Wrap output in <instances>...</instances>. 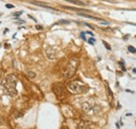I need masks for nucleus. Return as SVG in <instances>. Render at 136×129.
Returning a JSON list of instances; mask_svg holds the SVG:
<instances>
[{
  "instance_id": "nucleus-1",
  "label": "nucleus",
  "mask_w": 136,
  "mask_h": 129,
  "mask_svg": "<svg viewBox=\"0 0 136 129\" xmlns=\"http://www.w3.org/2000/svg\"><path fill=\"white\" fill-rule=\"evenodd\" d=\"M17 78L14 75H8L4 82H3V86L5 87L6 91L11 95V96H15L17 95V90H16V85H17Z\"/></svg>"
},
{
  "instance_id": "nucleus-2",
  "label": "nucleus",
  "mask_w": 136,
  "mask_h": 129,
  "mask_svg": "<svg viewBox=\"0 0 136 129\" xmlns=\"http://www.w3.org/2000/svg\"><path fill=\"white\" fill-rule=\"evenodd\" d=\"M67 90L70 92V94H73V95H77V94H83L85 91L88 90V87L81 83V82H71L67 85Z\"/></svg>"
},
{
  "instance_id": "nucleus-3",
  "label": "nucleus",
  "mask_w": 136,
  "mask_h": 129,
  "mask_svg": "<svg viewBox=\"0 0 136 129\" xmlns=\"http://www.w3.org/2000/svg\"><path fill=\"white\" fill-rule=\"evenodd\" d=\"M77 67H79V60H76V59H71V60L69 61V63H68L66 69H65L64 77H65L66 79L71 78V77L75 74Z\"/></svg>"
},
{
  "instance_id": "nucleus-4",
  "label": "nucleus",
  "mask_w": 136,
  "mask_h": 129,
  "mask_svg": "<svg viewBox=\"0 0 136 129\" xmlns=\"http://www.w3.org/2000/svg\"><path fill=\"white\" fill-rule=\"evenodd\" d=\"M54 91L56 94V96L59 98V99H62L64 97V94H65V88L62 84L58 83V84H55L54 85Z\"/></svg>"
},
{
  "instance_id": "nucleus-5",
  "label": "nucleus",
  "mask_w": 136,
  "mask_h": 129,
  "mask_svg": "<svg viewBox=\"0 0 136 129\" xmlns=\"http://www.w3.org/2000/svg\"><path fill=\"white\" fill-rule=\"evenodd\" d=\"M32 3L33 4H37V5H39V6H42V7H46V8H50V9H56V8H54V7H51V6H49V5H47V4H45V3H43V2H39V1H32Z\"/></svg>"
},
{
  "instance_id": "nucleus-6",
  "label": "nucleus",
  "mask_w": 136,
  "mask_h": 129,
  "mask_svg": "<svg viewBox=\"0 0 136 129\" xmlns=\"http://www.w3.org/2000/svg\"><path fill=\"white\" fill-rule=\"evenodd\" d=\"M63 8H66V9H71V11H75V12H89L88 9H84V8H77V7H72V6H62Z\"/></svg>"
},
{
  "instance_id": "nucleus-7",
  "label": "nucleus",
  "mask_w": 136,
  "mask_h": 129,
  "mask_svg": "<svg viewBox=\"0 0 136 129\" xmlns=\"http://www.w3.org/2000/svg\"><path fill=\"white\" fill-rule=\"evenodd\" d=\"M82 108H83L84 111H89L92 107H91V105H90L89 103H83V104H82Z\"/></svg>"
},
{
  "instance_id": "nucleus-8",
  "label": "nucleus",
  "mask_w": 136,
  "mask_h": 129,
  "mask_svg": "<svg viewBox=\"0 0 136 129\" xmlns=\"http://www.w3.org/2000/svg\"><path fill=\"white\" fill-rule=\"evenodd\" d=\"M65 1L73 3V4H76V5H85V3L83 1H80V0H65Z\"/></svg>"
},
{
  "instance_id": "nucleus-9",
  "label": "nucleus",
  "mask_w": 136,
  "mask_h": 129,
  "mask_svg": "<svg viewBox=\"0 0 136 129\" xmlns=\"http://www.w3.org/2000/svg\"><path fill=\"white\" fill-rule=\"evenodd\" d=\"M80 16H82V17H86V18H89V19H93V20H101L102 21V19H100V18H97V17H93V16H90V15H86V14H82V12H81V14H79Z\"/></svg>"
},
{
  "instance_id": "nucleus-10",
  "label": "nucleus",
  "mask_w": 136,
  "mask_h": 129,
  "mask_svg": "<svg viewBox=\"0 0 136 129\" xmlns=\"http://www.w3.org/2000/svg\"><path fill=\"white\" fill-rule=\"evenodd\" d=\"M25 75H26V77H27V78H29V79H34V78L36 77V74H35L34 71H30V70L26 71V73H25Z\"/></svg>"
},
{
  "instance_id": "nucleus-11",
  "label": "nucleus",
  "mask_w": 136,
  "mask_h": 129,
  "mask_svg": "<svg viewBox=\"0 0 136 129\" xmlns=\"http://www.w3.org/2000/svg\"><path fill=\"white\" fill-rule=\"evenodd\" d=\"M128 49H129V51H131V53H133V54H136V49L134 48V46L130 45V46H128Z\"/></svg>"
},
{
  "instance_id": "nucleus-12",
  "label": "nucleus",
  "mask_w": 136,
  "mask_h": 129,
  "mask_svg": "<svg viewBox=\"0 0 136 129\" xmlns=\"http://www.w3.org/2000/svg\"><path fill=\"white\" fill-rule=\"evenodd\" d=\"M22 13H23L22 11H21V12H16V13H14V14H13V16H14V17H19V16H21V15H22Z\"/></svg>"
},
{
  "instance_id": "nucleus-13",
  "label": "nucleus",
  "mask_w": 136,
  "mask_h": 129,
  "mask_svg": "<svg viewBox=\"0 0 136 129\" xmlns=\"http://www.w3.org/2000/svg\"><path fill=\"white\" fill-rule=\"evenodd\" d=\"M103 43H104V45L106 46V48H107V49H111V46H110V44H108L106 41H103Z\"/></svg>"
},
{
  "instance_id": "nucleus-14",
  "label": "nucleus",
  "mask_w": 136,
  "mask_h": 129,
  "mask_svg": "<svg viewBox=\"0 0 136 129\" xmlns=\"http://www.w3.org/2000/svg\"><path fill=\"white\" fill-rule=\"evenodd\" d=\"M94 41H95V39H94V38H93V37H92V38H90V39H89V40H88V42H89V43H90V44H92V45H93V44H94Z\"/></svg>"
},
{
  "instance_id": "nucleus-15",
  "label": "nucleus",
  "mask_w": 136,
  "mask_h": 129,
  "mask_svg": "<svg viewBox=\"0 0 136 129\" xmlns=\"http://www.w3.org/2000/svg\"><path fill=\"white\" fill-rule=\"evenodd\" d=\"M5 6H6V8H14V7H15V5H13V4H11V3H7Z\"/></svg>"
},
{
  "instance_id": "nucleus-16",
  "label": "nucleus",
  "mask_w": 136,
  "mask_h": 129,
  "mask_svg": "<svg viewBox=\"0 0 136 129\" xmlns=\"http://www.w3.org/2000/svg\"><path fill=\"white\" fill-rule=\"evenodd\" d=\"M119 65L122 66V68H123L124 70H126V68H125V66H124V63H123V62H119Z\"/></svg>"
},
{
  "instance_id": "nucleus-17",
  "label": "nucleus",
  "mask_w": 136,
  "mask_h": 129,
  "mask_svg": "<svg viewBox=\"0 0 136 129\" xmlns=\"http://www.w3.org/2000/svg\"><path fill=\"white\" fill-rule=\"evenodd\" d=\"M85 25H86V26H88V27H90V28H92V29L94 28V27H93L92 25H90V24H88V23H85Z\"/></svg>"
},
{
  "instance_id": "nucleus-18",
  "label": "nucleus",
  "mask_w": 136,
  "mask_h": 129,
  "mask_svg": "<svg viewBox=\"0 0 136 129\" xmlns=\"http://www.w3.org/2000/svg\"><path fill=\"white\" fill-rule=\"evenodd\" d=\"M59 23H69V22L66 20H61V21H59Z\"/></svg>"
},
{
  "instance_id": "nucleus-19",
  "label": "nucleus",
  "mask_w": 136,
  "mask_h": 129,
  "mask_svg": "<svg viewBox=\"0 0 136 129\" xmlns=\"http://www.w3.org/2000/svg\"><path fill=\"white\" fill-rule=\"evenodd\" d=\"M81 37H82L84 40H86V38H85V34H84V33H81Z\"/></svg>"
},
{
  "instance_id": "nucleus-20",
  "label": "nucleus",
  "mask_w": 136,
  "mask_h": 129,
  "mask_svg": "<svg viewBox=\"0 0 136 129\" xmlns=\"http://www.w3.org/2000/svg\"><path fill=\"white\" fill-rule=\"evenodd\" d=\"M36 28H37V29H42L43 27H42L41 25H37V26H36Z\"/></svg>"
},
{
  "instance_id": "nucleus-21",
  "label": "nucleus",
  "mask_w": 136,
  "mask_h": 129,
  "mask_svg": "<svg viewBox=\"0 0 136 129\" xmlns=\"http://www.w3.org/2000/svg\"><path fill=\"white\" fill-rule=\"evenodd\" d=\"M86 34H88V35H91V36H93V33H91V32H87Z\"/></svg>"
},
{
  "instance_id": "nucleus-22",
  "label": "nucleus",
  "mask_w": 136,
  "mask_h": 129,
  "mask_svg": "<svg viewBox=\"0 0 136 129\" xmlns=\"http://www.w3.org/2000/svg\"><path fill=\"white\" fill-rule=\"evenodd\" d=\"M1 76H2V73H1V70H0V78H1Z\"/></svg>"
},
{
  "instance_id": "nucleus-23",
  "label": "nucleus",
  "mask_w": 136,
  "mask_h": 129,
  "mask_svg": "<svg viewBox=\"0 0 136 129\" xmlns=\"http://www.w3.org/2000/svg\"><path fill=\"white\" fill-rule=\"evenodd\" d=\"M0 17H1V14H0Z\"/></svg>"
}]
</instances>
